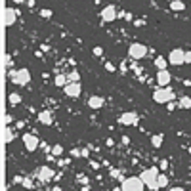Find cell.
Returning <instances> with one entry per match:
<instances>
[{
  "instance_id": "6da1fadb",
  "label": "cell",
  "mask_w": 191,
  "mask_h": 191,
  "mask_svg": "<svg viewBox=\"0 0 191 191\" xmlns=\"http://www.w3.org/2000/svg\"><path fill=\"white\" fill-rule=\"evenodd\" d=\"M159 168L157 166H151V168H145V170L140 174L141 182L145 184V187H147L149 191H157L159 189V184H157V178H159Z\"/></svg>"
},
{
  "instance_id": "7a4b0ae2",
  "label": "cell",
  "mask_w": 191,
  "mask_h": 191,
  "mask_svg": "<svg viewBox=\"0 0 191 191\" xmlns=\"http://www.w3.org/2000/svg\"><path fill=\"white\" fill-rule=\"evenodd\" d=\"M153 99H155V103H161V105H166V103H170V102H176V94H174V90L170 86H166V88H157L155 92H153Z\"/></svg>"
},
{
  "instance_id": "3957f363",
  "label": "cell",
  "mask_w": 191,
  "mask_h": 191,
  "mask_svg": "<svg viewBox=\"0 0 191 191\" xmlns=\"http://www.w3.org/2000/svg\"><path fill=\"white\" fill-rule=\"evenodd\" d=\"M120 187H122V191H145V184L141 182L140 176L122 180V185Z\"/></svg>"
},
{
  "instance_id": "277c9868",
  "label": "cell",
  "mask_w": 191,
  "mask_h": 191,
  "mask_svg": "<svg viewBox=\"0 0 191 191\" xmlns=\"http://www.w3.org/2000/svg\"><path fill=\"white\" fill-rule=\"evenodd\" d=\"M145 55H147V46H143L140 42H134V44L128 46V58L130 59L138 61V59H143Z\"/></svg>"
},
{
  "instance_id": "5b68a950",
  "label": "cell",
  "mask_w": 191,
  "mask_h": 191,
  "mask_svg": "<svg viewBox=\"0 0 191 191\" xmlns=\"http://www.w3.org/2000/svg\"><path fill=\"white\" fill-rule=\"evenodd\" d=\"M119 124H122V126H136L138 124V115L134 113V111H126V113H122L119 117Z\"/></svg>"
},
{
  "instance_id": "8992f818",
  "label": "cell",
  "mask_w": 191,
  "mask_h": 191,
  "mask_svg": "<svg viewBox=\"0 0 191 191\" xmlns=\"http://www.w3.org/2000/svg\"><path fill=\"white\" fill-rule=\"evenodd\" d=\"M15 19H17V12H15V8H4L2 10V23L6 27H12L15 23Z\"/></svg>"
},
{
  "instance_id": "52a82bcc",
  "label": "cell",
  "mask_w": 191,
  "mask_h": 191,
  "mask_svg": "<svg viewBox=\"0 0 191 191\" xmlns=\"http://www.w3.org/2000/svg\"><path fill=\"white\" fill-rule=\"evenodd\" d=\"M184 55H185V50L182 48H174L170 54H168V63H172V65H184Z\"/></svg>"
},
{
  "instance_id": "ba28073f",
  "label": "cell",
  "mask_w": 191,
  "mask_h": 191,
  "mask_svg": "<svg viewBox=\"0 0 191 191\" xmlns=\"http://www.w3.org/2000/svg\"><path fill=\"white\" fill-rule=\"evenodd\" d=\"M117 8L115 6H105L103 10H102V21L103 23H113V21L117 19Z\"/></svg>"
},
{
  "instance_id": "9c48e42d",
  "label": "cell",
  "mask_w": 191,
  "mask_h": 191,
  "mask_svg": "<svg viewBox=\"0 0 191 191\" xmlns=\"http://www.w3.org/2000/svg\"><path fill=\"white\" fill-rule=\"evenodd\" d=\"M63 92H65V96H67V98L76 99L78 96H80L82 88H80V84H78V82H69V84H67V86L63 88Z\"/></svg>"
},
{
  "instance_id": "30bf717a",
  "label": "cell",
  "mask_w": 191,
  "mask_h": 191,
  "mask_svg": "<svg viewBox=\"0 0 191 191\" xmlns=\"http://www.w3.org/2000/svg\"><path fill=\"white\" fill-rule=\"evenodd\" d=\"M23 143H25L27 151H35L40 145V141H38V138L35 136V134H25V136H23Z\"/></svg>"
},
{
  "instance_id": "8fae6325",
  "label": "cell",
  "mask_w": 191,
  "mask_h": 191,
  "mask_svg": "<svg viewBox=\"0 0 191 191\" xmlns=\"http://www.w3.org/2000/svg\"><path fill=\"white\" fill-rule=\"evenodd\" d=\"M170 80H172V75L168 73V69L166 71H157V84H161V88H166L170 84Z\"/></svg>"
},
{
  "instance_id": "7c38bea8",
  "label": "cell",
  "mask_w": 191,
  "mask_h": 191,
  "mask_svg": "<svg viewBox=\"0 0 191 191\" xmlns=\"http://www.w3.org/2000/svg\"><path fill=\"white\" fill-rule=\"evenodd\" d=\"M29 82H31V73H29V69H19L17 80H15L14 84H17V86H27Z\"/></svg>"
},
{
  "instance_id": "4fadbf2b",
  "label": "cell",
  "mask_w": 191,
  "mask_h": 191,
  "mask_svg": "<svg viewBox=\"0 0 191 191\" xmlns=\"http://www.w3.org/2000/svg\"><path fill=\"white\" fill-rule=\"evenodd\" d=\"M37 174H38V178L42 180V182H48V180L55 178V172L52 170L50 166H42V168H38V170H37Z\"/></svg>"
},
{
  "instance_id": "5bb4252c",
  "label": "cell",
  "mask_w": 191,
  "mask_h": 191,
  "mask_svg": "<svg viewBox=\"0 0 191 191\" xmlns=\"http://www.w3.org/2000/svg\"><path fill=\"white\" fill-rule=\"evenodd\" d=\"M88 107L90 109H102L103 107V98L102 96H92V98H88Z\"/></svg>"
},
{
  "instance_id": "9a60e30c",
  "label": "cell",
  "mask_w": 191,
  "mask_h": 191,
  "mask_svg": "<svg viewBox=\"0 0 191 191\" xmlns=\"http://www.w3.org/2000/svg\"><path fill=\"white\" fill-rule=\"evenodd\" d=\"M54 84H55V86H59V88H65L67 84H69V76H67V75H63V73L55 75V80H54Z\"/></svg>"
},
{
  "instance_id": "2e32d148",
  "label": "cell",
  "mask_w": 191,
  "mask_h": 191,
  "mask_svg": "<svg viewBox=\"0 0 191 191\" xmlns=\"http://www.w3.org/2000/svg\"><path fill=\"white\" fill-rule=\"evenodd\" d=\"M155 67H157L159 71H166L168 59H164V55H157V58H155Z\"/></svg>"
},
{
  "instance_id": "e0dca14e",
  "label": "cell",
  "mask_w": 191,
  "mask_h": 191,
  "mask_svg": "<svg viewBox=\"0 0 191 191\" xmlns=\"http://www.w3.org/2000/svg\"><path fill=\"white\" fill-rule=\"evenodd\" d=\"M163 143H164V136H163V134H153V136H151V145L155 149H159Z\"/></svg>"
},
{
  "instance_id": "ac0fdd59",
  "label": "cell",
  "mask_w": 191,
  "mask_h": 191,
  "mask_svg": "<svg viewBox=\"0 0 191 191\" xmlns=\"http://www.w3.org/2000/svg\"><path fill=\"white\" fill-rule=\"evenodd\" d=\"M38 120L42 122V124L50 126L52 124V113H50V111H42V113H38Z\"/></svg>"
},
{
  "instance_id": "d6986e66",
  "label": "cell",
  "mask_w": 191,
  "mask_h": 191,
  "mask_svg": "<svg viewBox=\"0 0 191 191\" xmlns=\"http://www.w3.org/2000/svg\"><path fill=\"white\" fill-rule=\"evenodd\" d=\"M178 107L180 109H191V98L189 96H182L178 99Z\"/></svg>"
},
{
  "instance_id": "ffe728a7",
  "label": "cell",
  "mask_w": 191,
  "mask_h": 191,
  "mask_svg": "<svg viewBox=\"0 0 191 191\" xmlns=\"http://www.w3.org/2000/svg\"><path fill=\"white\" fill-rule=\"evenodd\" d=\"M170 10L172 12H182V10H185V2H182V0H172Z\"/></svg>"
},
{
  "instance_id": "44dd1931",
  "label": "cell",
  "mask_w": 191,
  "mask_h": 191,
  "mask_svg": "<svg viewBox=\"0 0 191 191\" xmlns=\"http://www.w3.org/2000/svg\"><path fill=\"white\" fill-rule=\"evenodd\" d=\"M157 184H159V189L168 187V176H166V174H159V178H157Z\"/></svg>"
},
{
  "instance_id": "7402d4cb",
  "label": "cell",
  "mask_w": 191,
  "mask_h": 191,
  "mask_svg": "<svg viewBox=\"0 0 191 191\" xmlns=\"http://www.w3.org/2000/svg\"><path fill=\"white\" fill-rule=\"evenodd\" d=\"M67 76H69V82H80V73H78V71H71L69 75H67Z\"/></svg>"
},
{
  "instance_id": "603a6c76",
  "label": "cell",
  "mask_w": 191,
  "mask_h": 191,
  "mask_svg": "<svg viewBox=\"0 0 191 191\" xmlns=\"http://www.w3.org/2000/svg\"><path fill=\"white\" fill-rule=\"evenodd\" d=\"M8 99H10V103H12V105H17V103L21 102V96L14 92V94H10V98H8Z\"/></svg>"
},
{
  "instance_id": "cb8c5ba5",
  "label": "cell",
  "mask_w": 191,
  "mask_h": 191,
  "mask_svg": "<svg viewBox=\"0 0 191 191\" xmlns=\"http://www.w3.org/2000/svg\"><path fill=\"white\" fill-rule=\"evenodd\" d=\"M52 155H54V157H59V155H63V147H61L59 143H55L54 147H52Z\"/></svg>"
},
{
  "instance_id": "d4e9b609",
  "label": "cell",
  "mask_w": 191,
  "mask_h": 191,
  "mask_svg": "<svg viewBox=\"0 0 191 191\" xmlns=\"http://www.w3.org/2000/svg\"><path fill=\"white\" fill-rule=\"evenodd\" d=\"M17 73H19V69H10V71H8V78H10L12 82H15V80H17Z\"/></svg>"
},
{
  "instance_id": "484cf974",
  "label": "cell",
  "mask_w": 191,
  "mask_h": 191,
  "mask_svg": "<svg viewBox=\"0 0 191 191\" xmlns=\"http://www.w3.org/2000/svg\"><path fill=\"white\" fill-rule=\"evenodd\" d=\"M109 174H111V178H115V180H122V172L117 170V168H111Z\"/></svg>"
},
{
  "instance_id": "4316f807",
  "label": "cell",
  "mask_w": 191,
  "mask_h": 191,
  "mask_svg": "<svg viewBox=\"0 0 191 191\" xmlns=\"http://www.w3.org/2000/svg\"><path fill=\"white\" fill-rule=\"evenodd\" d=\"M40 17H44V19H48V17H52V10H48V8H44V10H40Z\"/></svg>"
},
{
  "instance_id": "83f0119b",
  "label": "cell",
  "mask_w": 191,
  "mask_h": 191,
  "mask_svg": "<svg viewBox=\"0 0 191 191\" xmlns=\"http://www.w3.org/2000/svg\"><path fill=\"white\" fill-rule=\"evenodd\" d=\"M23 187H27V189H33V180L27 176V178H23V184H21Z\"/></svg>"
},
{
  "instance_id": "f1b7e54d",
  "label": "cell",
  "mask_w": 191,
  "mask_h": 191,
  "mask_svg": "<svg viewBox=\"0 0 191 191\" xmlns=\"http://www.w3.org/2000/svg\"><path fill=\"white\" fill-rule=\"evenodd\" d=\"M14 140V132H10V130H4V141H12Z\"/></svg>"
},
{
  "instance_id": "f546056e",
  "label": "cell",
  "mask_w": 191,
  "mask_h": 191,
  "mask_svg": "<svg viewBox=\"0 0 191 191\" xmlns=\"http://www.w3.org/2000/svg\"><path fill=\"white\" fill-rule=\"evenodd\" d=\"M105 71H107V73H115L117 69H115V65L111 63V61H107V63H105Z\"/></svg>"
},
{
  "instance_id": "4dcf8cb0",
  "label": "cell",
  "mask_w": 191,
  "mask_h": 191,
  "mask_svg": "<svg viewBox=\"0 0 191 191\" xmlns=\"http://www.w3.org/2000/svg\"><path fill=\"white\" fill-rule=\"evenodd\" d=\"M71 155H73V157H82V149L73 147V149H71Z\"/></svg>"
},
{
  "instance_id": "1f68e13d",
  "label": "cell",
  "mask_w": 191,
  "mask_h": 191,
  "mask_svg": "<svg viewBox=\"0 0 191 191\" xmlns=\"http://www.w3.org/2000/svg\"><path fill=\"white\" fill-rule=\"evenodd\" d=\"M102 54H103V48H102V46H96V48H94V55H96V58H99Z\"/></svg>"
},
{
  "instance_id": "d6a6232c",
  "label": "cell",
  "mask_w": 191,
  "mask_h": 191,
  "mask_svg": "<svg viewBox=\"0 0 191 191\" xmlns=\"http://www.w3.org/2000/svg\"><path fill=\"white\" fill-rule=\"evenodd\" d=\"M166 107H168V111L176 109V107H178V99H176V102H170V103H166Z\"/></svg>"
},
{
  "instance_id": "836d02e7",
  "label": "cell",
  "mask_w": 191,
  "mask_h": 191,
  "mask_svg": "<svg viewBox=\"0 0 191 191\" xmlns=\"http://www.w3.org/2000/svg\"><path fill=\"white\" fill-rule=\"evenodd\" d=\"M184 61H185V63H191V50H189V52H185V55H184Z\"/></svg>"
},
{
  "instance_id": "e575fe53",
  "label": "cell",
  "mask_w": 191,
  "mask_h": 191,
  "mask_svg": "<svg viewBox=\"0 0 191 191\" xmlns=\"http://www.w3.org/2000/svg\"><path fill=\"white\" fill-rule=\"evenodd\" d=\"M134 25H136V27H143L145 21H143V19H136V21H134Z\"/></svg>"
},
{
  "instance_id": "d590c367",
  "label": "cell",
  "mask_w": 191,
  "mask_h": 191,
  "mask_svg": "<svg viewBox=\"0 0 191 191\" xmlns=\"http://www.w3.org/2000/svg\"><path fill=\"white\" fill-rule=\"evenodd\" d=\"M168 191H185L182 185H176V187H170V189H168Z\"/></svg>"
},
{
  "instance_id": "8d00e7d4",
  "label": "cell",
  "mask_w": 191,
  "mask_h": 191,
  "mask_svg": "<svg viewBox=\"0 0 191 191\" xmlns=\"http://www.w3.org/2000/svg\"><path fill=\"white\" fill-rule=\"evenodd\" d=\"M14 184H23V178H21V176H15V178H14Z\"/></svg>"
},
{
  "instance_id": "74e56055",
  "label": "cell",
  "mask_w": 191,
  "mask_h": 191,
  "mask_svg": "<svg viewBox=\"0 0 191 191\" xmlns=\"http://www.w3.org/2000/svg\"><path fill=\"white\" fill-rule=\"evenodd\" d=\"M78 182H80L82 185H88V184H90V182H88V178H78Z\"/></svg>"
},
{
  "instance_id": "f35d334b",
  "label": "cell",
  "mask_w": 191,
  "mask_h": 191,
  "mask_svg": "<svg viewBox=\"0 0 191 191\" xmlns=\"http://www.w3.org/2000/svg\"><path fill=\"white\" fill-rule=\"evenodd\" d=\"M82 157H90V149H88V147L82 149Z\"/></svg>"
},
{
  "instance_id": "ab89813d",
  "label": "cell",
  "mask_w": 191,
  "mask_h": 191,
  "mask_svg": "<svg viewBox=\"0 0 191 191\" xmlns=\"http://www.w3.org/2000/svg\"><path fill=\"white\" fill-rule=\"evenodd\" d=\"M120 141H122V143H130V138H128V136H122Z\"/></svg>"
},
{
  "instance_id": "60d3db41",
  "label": "cell",
  "mask_w": 191,
  "mask_h": 191,
  "mask_svg": "<svg viewBox=\"0 0 191 191\" xmlns=\"http://www.w3.org/2000/svg\"><path fill=\"white\" fill-rule=\"evenodd\" d=\"M40 48H42V52H48V50H50V46H48V44H42Z\"/></svg>"
},
{
  "instance_id": "b9f144b4",
  "label": "cell",
  "mask_w": 191,
  "mask_h": 191,
  "mask_svg": "<svg viewBox=\"0 0 191 191\" xmlns=\"http://www.w3.org/2000/svg\"><path fill=\"white\" fill-rule=\"evenodd\" d=\"M124 19H126V21H134V17H132V14H128V12H126V17H124Z\"/></svg>"
},
{
  "instance_id": "7bdbcfd3",
  "label": "cell",
  "mask_w": 191,
  "mask_h": 191,
  "mask_svg": "<svg viewBox=\"0 0 191 191\" xmlns=\"http://www.w3.org/2000/svg\"><path fill=\"white\" fill-rule=\"evenodd\" d=\"M166 166H168V163H166V161H163V163H161V168H163V170H166Z\"/></svg>"
},
{
  "instance_id": "ee69618b",
  "label": "cell",
  "mask_w": 191,
  "mask_h": 191,
  "mask_svg": "<svg viewBox=\"0 0 191 191\" xmlns=\"http://www.w3.org/2000/svg\"><path fill=\"white\" fill-rule=\"evenodd\" d=\"M52 191H63V189H61L59 185H55V187H52Z\"/></svg>"
},
{
  "instance_id": "f6af8a7d",
  "label": "cell",
  "mask_w": 191,
  "mask_h": 191,
  "mask_svg": "<svg viewBox=\"0 0 191 191\" xmlns=\"http://www.w3.org/2000/svg\"><path fill=\"white\" fill-rule=\"evenodd\" d=\"M184 84H185V86H187V88H191V80H185V82H184Z\"/></svg>"
},
{
  "instance_id": "bcb514c9",
  "label": "cell",
  "mask_w": 191,
  "mask_h": 191,
  "mask_svg": "<svg viewBox=\"0 0 191 191\" xmlns=\"http://www.w3.org/2000/svg\"><path fill=\"white\" fill-rule=\"evenodd\" d=\"M113 191H122V187H115V189H113Z\"/></svg>"
},
{
  "instance_id": "7dc6e473",
  "label": "cell",
  "mask_w": 191,
  "mask_h": 191,
  "mask_svg": "<svg viewBox=\"0 0 191 191\" xmlns=\"http://www.w3.org/2000/svg\"><path fill=\"white\" fill-rule=\"evenodd\" d=\"M187 151H189V153H191V145H189V149H187Z\"/></svg>"
},
{
  "instance_id": "c3c4849f",
  "label": "cell",
  "mask_w": 191,
  "mask_h": 191,
  "mask_svg": "<svg viewBox=\"0 0 191 191\" xmlns=\"http://www.w3.org/2000/svg\"><path fill=\"white\" fill-rule=\"evenodd\" d=\"M189 191H191V189H189Z\"/></svg>"
}]
</instances>
